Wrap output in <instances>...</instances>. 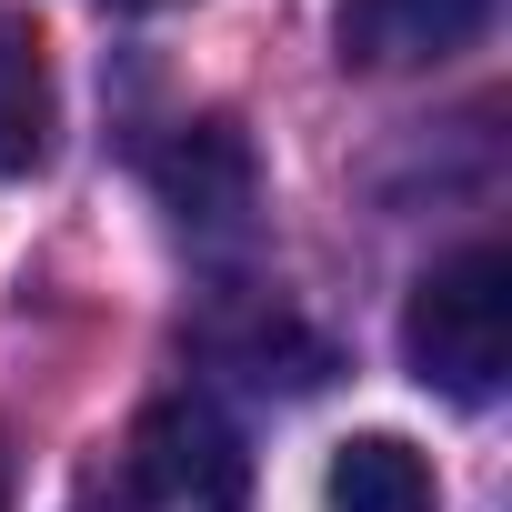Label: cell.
<instances>
[{
  "instance_id": "obj_4",
  "label": "cell",
  "mask_w": 512,
  "mask_h": 512,
  "mask_svg": "<svg viewBox=\"0 0 512 512\" xmlns=\"http://www.w3.org/2000/svg\"><path fill=\"white\" fill-rule=\"evenodd\" d=\"M492 31V0H342L332 41L352 71H432Z\"/></svg>"
},
{
  "instance_id": "obj_6",
  "label": "cell",
  "mask_w": 512,
  "mask_h": 512,
  "mask_svg": "<svg viewBox=\"0 0 512 512\" xmlns=\"http://www.w3.org/2000/svg\"><path fill=\"white\" fill-rule=\"evenodd\" d=\"M322 512H442V482H432V462L402 432H362V442L332 452Z\"/></svg>"
},
{
  "instance_id": "obj_8",
  "label": "cell",
  "mask_w": 512,
  "mask_h": 512,
  "mask_svg": "<svg viewBox=\"0 0 512 512\" xmlns=\"http://www.w3.org/2000/svg\"><path fill=\"white\" fill-rule=\"evenodd\" d=\"M111 11H161V0H111Z\"/></svg>"
},
{
  "instance_id": "obj_3",
  "label": "cell",
  "mask_w": 512,
  "mask_h": 512,
  "mask_svg": "<svg viewBox=\"0 0 512 512\" xmlns=\"http://www.w3.org/2000/svg\"><path fill=\"white\" fill-rule=\"evenodd\" d=\"M151 191L171 201V221H181V231L231 241V231H251V211H262V161H251L241 121L201 111V121H181V131L151 151Z\"/></svg>"
},
{
  "instance_id": "obj_7",
  "label": "cell",
  "mask_w": 512,
  "mask_h": 512,
  "mask_svg": "<svg viewBox=\"0 0 512 512\" xmlns=\"http://www.w3.org/2000/svg\"><path fill=\"white\" fill-rule=\"evenodd\" d=\"M0 512H11V452H0Z\"/></svg>"
},
{
  "instance_id": "obj_1",
  "label": "cell",
  "mask_w": 512,
  "mask_h": 512,
  "mask_svg": "<svg viewBox=\"0 0 512 512\" xmlns=\"http://www.w3.org/2000/svg\"><path fill=\"white\" fill-rule=\"evenodd\" d=\"M71 512H251V452L211 402H141L81 462Z\"/></svg>"
},
{
  "instance_id": "obj_5",
  "label": "cell",
  "mask_w": 512,
  "mask_h": 512,
  "mask_svg": "<svg viewBox=\"0 0 512 512\" xmlns=\"http://www.w3.org/2000/svg\"><path fill=\"white\" fill-rule=\"evenodd\" d=\"M51 161V51L31 11H0V181Z\"/></svg>"
},
{
  "instance_id": "obj_2",
  "label": "cell",
  "mask_w": 512,
  "mask_h": 512,
  "mask_svg": "<svg viewBox=\"0 0 512 512\" xmlns=\"http://www.w3.org/2000/svg\"><path fill=\"white\" fill-rule=\"evenodd\" d=\"M502 332H512V262L502 241H462L452 262L422 272L402 312V362L442 402H492L502 392Z\"/></svg>"
}]
</instances>
